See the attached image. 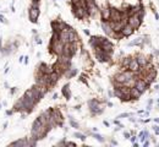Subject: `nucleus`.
<instances>
[{
	"instance_id": "4468645a",
	"label": "nucleus",
	"mask_w": 159,
	"mask_h": 147,
	"mask_svg": "<svg viewBox=\"0 0 159 147\" xmlns=\"http://www.w3.org/2000/svg\"><path fill=\"white\" fill-rule=\"evenodd\" d=\"M75 42H78V36L76 33V31L70 28L69 30V43H75Z\"/></svg>"
},
{
	"instance_id": "6ab92c4d",
	"label": "nucleus",
	"mask_w": 159,
	"mask_h": 147,
	"mask_svg": "<svg viewBox=\"0 0 159 147\" xmlns=\"http://www.w3.org/2000/svg\"><path fill=\"white\" fill-rule=\"evenodd\" d=\"M10 146H29V143H28V140H19V141L10 143Z\"/></svg>"
},
{
	"instance_id": "aec40b11",
	"label": "nucleus",
	"mask_w": 159,
	"mask_h": 147,
	"mask_svg": "<svg viewBox=\"0 0 159 147\" xmlns=\"http://www.w3.org/2000/svg\"><path fill=\"white\" fill-rule=\"evenodd\" d=\"M63 94H64L66 98H70L71 93H70V89H69V85L64 86V88H63Z\"/></svg>"
},
{
	"instance_id": "7ed1b4c3",
	"label": "nucleus",
	"mask_w": 159,
	"mask_h": 147,
	"mask_svg": "<svg viewBox=\"0 0 159 147\" xmlns=\"http://www.w3.org/2000/svg\"><path fill=\"white\" fill-rule=\"evenodd\" d=\"M39 6H38V3H32L31 7H29V11H28V17L32 22H37L38 17H39Z\"/></svg>"
},
{
	"instance_id": "2f4dec72",
	"label": "nucleus",
	"mask_w": 159,
	"mask_h": 147,
	"mask_svg": "<svg viewBox=\"0 0 159 147\" xmlns=\"http://www.w3.org/2000/svg\"><path fill=\"white\" fill-rule=\"evenodd\" d=\"M36 42H37V43H39V44H40V43H42V39H40V38H37V40H36Z\"/></svg>"
},
{
	"instance_id": "20e7f679",
	"label": "nucleus",
	"mask_w": 159,
	"mask_h": 147,
	"mask_svg": "<svg viewBox=\"0 0 159 147\" xmlns=\"http://www.w3.org/2000/svg\"><path fill=\"white\" fill-rule=\"evenodd\" d=\"M64 43L61 40H55V42H52L50 43V49L52 52L56 55H63V52H64Z\"/></svg>"
},
{
	"instance_id": "39448f33",
	"label": "nucleus",
	"mask_w": 159,
	"mask_h": 147,
	"mask_svg": "<svg viewBox=\"0 0 159 147\" xmlns=\"http://www.w3.org/2000/svg\"><path fill=\"white\" fill-rule=\"evenodd\" d=\"M127 23L131 24V26L135 28V30H137V28H140L141 23H142V17H140L137 14L131 15V16H129V21H127Z\"/></svg>"
},
{
	"instance_id": "5701e85b",
	"label": "nucleus",
	"mask_w": 159,
	"mask_h": 147,
	"mask_svg": "<svg viewBox=\"0 0 159 147\" xmlns=\"http://www.w3.org/2000/svg\"><path fill=\"white\" fill-rule=\"evenodd\" d=\"M129 117H131V113H122V114H120V115L118 117V119H122V118H129Z\"/></svg>"
},
{
	"instance_id": "f257e3e1",
	"label": "nucleus",
	"mask_w": 159,
	"mask_h": 147,
	"mask_svg": "<svg viewBox=\"0 0 159 147\" xmlns=\"http://www.w3.org/2000/svg\"><path fill=\"white\" fill-rule=\"evenodd\" d=\"M88 108L89 110L92 112V114L93 115H98V114H102L103 110H104V105L103 104H100L98 101L96 99H91L88 102Z\"/></svg>"
},
{
	"instance_id": "9b49d317",
	"label": "nucleus",
	"mask_w": 159,
	"mask_h": 147,
	"mask_svg": "<svg viewBox=\"0 0 159 147\" xmlns=\"http://www.w3.org/2000/svg\"><path fill=\"white\" fill-rule=\"evenodd\" d=\"M133 32H135V28H133L131 24H129V23H126L124 26V28L121 30V33H122V36L124 37H130Z\"/></svg>"
},
{
	"instance_id": "cd10ccee",
	"label": "nucleus",
	"mask_w": 159,
	"mask_h": 147,
	"mask_svg": "<svg viewBox=\"0 0 159 147\" xmlns=\"http://www.w3.org/2000/svg\"><path fill=\"white\" fill-rule=\"evenodd\" d=\"M130 140H131V142H135V141H136V137H135V136H131Z\"/></svg>"
},
{
	"instance_id": "e433bc0d",
	"label": "nucleus",
	"mask_w": 159,
	"mask_h": 147,
	"mask_svg": "<svg viewBox=\"0 0 159 147\" xmlns=\"http://www.w3.org/2000/svg\"><path fill=\"white\" fill-rule=\"evenodd\" d=\"M0 108H1V104H0Z\"/></svg>"
},
{
	"instance_id": "a211bd4d",
	"label": "nucleus",
	"mask_w": 159,
	"mask_h": 147,
	"mask_svg": "<svg viewBox=\"0 0 159 147\" xmlns=\"http://www.w3.org/2000/svg\"><path fill=\"white\" fill-rule=\"evenodd\" d=\"M131 59H132V56H126V58H124L121 60V68L122 69H129V64H130Z\"/></svg>"
},
{
	"instance_id": "b1692460",
	"label": "nucleus",
	"mask_w": 159,
	"mask_h": 147,
	"mask_svg": "<svg viewBox=\"0 0 159 147\" xmlns=\"http://www.w3.org/2000/svg\"><path fill=\"white\" fill-rule=\"evenodd\" d=\"M70 124H71V125H72L73 128H76V129H78V124H77V122H76V121H75V120H73V119H72L71 117H70Z\"/></svg>"
},
{
	"instance_id": "f3484780",
	"label": "nucleus",
	"mask_w": 159,
	"mask_h": 147,
	"mask_svg": "<svg viewBox=\"0 0 159 147\" xmlns=\"http://www.w3.org/2000/svg\"><path fill=\"white\" fill-rule=\"evenodd\" d=\"M38 69H39L40 72H43V74H52L54 71V68L49 66V65H47V64H42L40 66H38Z\"/></svg>"
},
{
	"instance_id": "2eb2a0df",
	"label": "nucleus",
	"mask_w": 159,
	"mask_h": 147,
	"mask_svg": "<svg viewBox=\"0 0 159 147\" xmlns=\"http://www.w3.org/2000/svg\"><path fill=\"white\" fill-rule=\"evenodd\" d=\"M50 76V86H54L58 81H59V77H60V74L56 72V71H53L52 74H49Z\"/></svg>"
},
{
	"instance_id": "473e14b6",
	"label": "nucleus",
	"mask_w": 159,
	"mask_h": 147,
	"mask_svg": "<svg viewBox=\"0 0 159 147\" xmlns=\"http://www.w3.org/2000/svg\"><path fill=\"white\" fill-rule=\"evenodd\" d=\"M154 55H157V56H159V50H154Z\"/></svg>"
},
{
	"instance_id": "f704fd0d",
	"label": "nucleus",
	"mask_w": 159,
	"mask_h": 147,
	"mask_svg": "<svg viewBox=\"0 0 159 147\" xmlns=\"http://www.w3.org/2000/svg\"><path fill=\"white\" fill-rule=\"evenodd\" d=\"M32 3H39V0H32Z\"/></svg>"
},
{
	"instance_id": "c85d7f7f",
	"label": "nucleus",
	"mask_w": 159,
	"mask_h": 147,
	"mask_svg": "<svg viewBox=\"0 0 159 147\" xmlns=\"http://www.w3.org/2000/svg\"><path fill=\"white\" fill-rule=\"evenodd\" d=\"M143 146H145V147L149 146V141H145V142H143Z\"/></svg>"
},
{
	"instance_id": "72a5a7b5",
	"label": "nucleus",
	"mask_w": 159,
	"mask_h": 147,
	"mask_svg": "<svg viewBox=\"0 0 159 147\" xmlns=\"http://www.w3.org/2000/svg\"><path fill=\"white\" fill-rule=\"evenodd\" d=\"M108 107H113V103L112 102H108Z\"/></svg>"
},
{
	"instance_id": "9d476101",
	"label": "nucleus",
	"mask_w": 159,
	"mask_h": 147,
	"mask_svg": "<svg viewBox=\"0 0 159 147\" xmlns=\"http://www.w3.org/2000/svg\"><path fill=\"white\" fill-rule=\"evenodd\" d=\"M136 59H137V61L140 64V66H146V65L150 61V56H146L143 54H138L136 56Z\"/></svg>"
},
{
	"instance_id": "393cba45",
	"label": "nucleus",
	"mask_w": 159,
	"mask_h": 147,
	"mask_svg": "<svg viewBox=\"0 0 159 147\" xmlns=\"http://www.w3.org/2000/svg\"><path fill=\"white\" fill-rule=\"evenodd\" d=\"M75 136L78 137V138H81V140H85V138H86V136L82 135V134H75Z\"/></svg>"
},
{
	"instance_id": "ddd939ff",
	"label": "nucleus",
	"mask_w": 159,
	"mask_h": 147,
	"mask_svg": "<svg viewBox=\"0 0 159 147\" xmlns=\"http://www.w3.org/2000/svg\"><path fill=\"white\" fill-rule=\"evenodd\" d=\"M140 69H141V66H140L137 59H136V58H132L131 61H130V64H129V70H131V71H133V72H138Z\"/></svg>"
},
{
	"instance_id": "dca6fc26",
	"label": "nucleus",
	"mask_w": 159,
	"mask_h": 147,
	"mask_svg": "<svg viewBox=\"0 0 159 147\" xmlns=\"http://www.w3.org/2000/svg\"><path fill=\"white\" fill-rule=\"evenodd\" d=\"M141 96H142V92L140 91V89H137L135 86L131 87V98L133 101H137L138 98H141Z\"/></svg>"
},
{
	"instance_id": "412c9836",
	"label": "nucleus",
	"mask_w": 159,
	"mask_h": 147,
	"mask_svg": "<svg viewBox=\"0 0 159 147\" xmlns=\"http://www.w3.org/2000/svg\"><path fill=\"white\" fill-rule=\"evenodd\" d=\"M76 69H69L68 71H66V77H72V76H75V75H76Z\"/></svg>"
},
{
	"instance_id": "a878e982",
	"label": "nucleus",
	"mask_w": 159,
	"mask_h": 147,
	"mask_svg": "<svg viewBox=\"0 0 159 147\" xmlns=\"http://www.w3.org/2000/svg\"><path fill=\"white\" fill-rule=\"evenodd\" d=\"M153 129H154V133H155L157 135H159V126L155 125V126H153Z\"/></svg>"
},
{
	"instance_id": "bb28decb",
	"label": "nucleus",
	"mask_w": 159,
	"mask_h": 147,
	"mask_svg": "<svg viewBox=\"0 0 159 147\" xmlns=\"http://www.w3.org/2000/svg\"><path fill=\"white\" fill-rule=\"evenodd\" d=\"M124 136L126 137V138H130V137H131V134H130V133H124Z\"/></svg>"
},
{
	"instance_id": "0eeeda50",
	"label": "nucleus",
	"mask_w": 159,
	"mask_h": 147,
	"mask_svg": "<svg viewBox=\"0 0 159 147\" xmlns=\"http://www.w3.org/2000/svg\"><path fill=\"white\" fill-rule=\"evenodd\" d=\"M148 84L146 82V81L142 79V77H140V79H137V81H136V85H135V87L137 88V89H140V91L142 92V93H145L146 91H147V88H148Z\"/></svg>"
},
{
	"instance_id": "c9c22d12",
	"label": "nucleus",
	"mask_w": 159,
	"mask_h": 147,
	"mask_svg": "<svg viewBox=\"0 0 159 147\" xmlns=\"http://www.w3.org/2000/svg\"><path fill=\"white\" fill-rule=\"evenodd\" d=\"M154 121H155V122H159V118H155V119H154Z\"/></svg>"
},
{
	"instance_id": "c756f323",
	"label": "nucleus",
	"mask_w": 159,
	"mask_h": 147,
	"mask_svg": "<svg viewBox=\"0 0 159 147\" xmlns=\"http://www.w3.org/2000/svg\"><path fill=\"white\" fill-rule=\"evenodd\" d=\"M0 21H1V22H5V19L3 17V16H1V15H0Z\"/></svg>"
},
{
	"instance_id": "f8f14e48",
	"label": "nucleus",
	"mask_w": 159,
	"mask_h": 147,
	"mask_svg": "<svg viewBox=\"0 0 159 147\" xmlns=\"http://www.w3.org/2000/svg\"><path fill=\"white\" fill-rule=\"evenodd\" d=\"M110 15H112L110 7H103V9L100 10V16H102L103 21H109L110 20Z\"/></svg>"
},
{
	"instance_id": "f03ea898",
	"label": "nucleus",
	"mask_w": 159,
	"mask_h": 147,
	"mask_svg": "<svg viewBox=\"0 0 159 147\" xmlns=\"http://www.w3.org/2000/svg\"><path fill=\"white\" fill-rule=\"evenodd\" d=\"M71 6H72V12L77 19H85L87 16H89L87 7H82L78 5H71Z\"/></svg>"
},
{
	"instance_id": "7c9ffc66",
	"label": "nucleus",
	"mask_w": 159,
	"mask_h": 147,
	"mask_svg": "<svg viewBox=\"0 0 159 147\" xmlns=\"http://www.w3.org/2000/svg\"><path fill=\"white\" fill-rule=\"evenodd\" d=\"M114 124H116V125H121L120 122H119V120H115V121H114Z\"/></svg>"
},
{
	"instance_id": "6e6552de",
	"label": "nucleus",
	"mask_w": 159,
	"mask_h": 147,
	"mask_svg": "<svg viewBox=\"0 0 159 147\" xmlns=\"http://www.w3.org/2000/svg\"><path fill=\"white\" fill-rule=\"evenodd\" d=\"M112 10V15H110V21H114V22H118L121 20L122 17V14H121V10H118L115 7H110Z\"/></svg>"
},
{
	"instance_id": "423d86ee",
	"label": "nucleus",
	"mask_w": 159,
	"mask_h": 147,
	"mask_svg": "<svg viewBox=\"0 0 159 147\" xmlns=\"http://www.w3.org/2000/svg\"><path fill=\"white\" fill-rule=\"evenodd\" d=\"M87 3V10L91 16H94L98 12V5L96 3V0H86Z\"/></svg>"
},
{
	"instance_id": "1a4fd4ad",
	"label": "nucleus",
	"mask_w": 159,
	"mask_h": 147,
	"mask_svg": "<svg viewBox=\"0 0 159 147\" xmlns=\"http://www.w3.org/2000/svg\"><path fill=\"white\" fill-rule=\"evenodd\" d=\"M102 28H103V31H104L105 35H108L109 37L113 36L114 30H113V27H112L110 21H103V22H102Z\"/></svg>"
},
{
	"instance_id": "4be33fe9",
	"label": "nucleus",
	"mask_w": 159,
	"mask_h": 147,
	"mask_svg": "<svg viewBox=\"0 0 159 147\" xmlns=\"http://www.w3.org/2000/svg\"><path fill=\"white\" fill-rule=\"evenodd\" d=\"M93 137L96 138V140L100 141V142H104V138H103V136H100V135H98V134H93Z\"/></svg>"
}]
</instances>
